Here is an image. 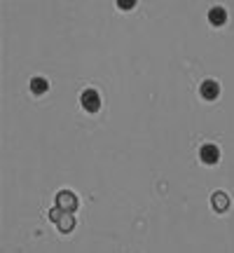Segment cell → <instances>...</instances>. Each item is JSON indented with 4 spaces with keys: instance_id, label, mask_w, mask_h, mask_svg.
Masks as SVG:
<instances>
[{
    "instance_id": "obj_1",
    "label": "cell",
    "mask_w": 234,
    "mask_h": 253,
    "mask_svg": "<svg viewBox=\"0 0 234 253\" xmlns=\"http://www.w3.org/2000/svg\"><path fill=\"white\" fill-rule=\"evenodd\" d=\"M80 106L87 113H99L101 108V94L96 89H84L80 94Z\"/></svg>"
},
{
    "instance_id": "obj_2",
    "label": "cell",
    "mask_w": 234,
    "mask_h": 253,
    "mask_svg": "<svg viewBox=\"0 0 234 253\" xmlns=\"http://www.w3.org/2000/svg\"><path fill=\"white\" fill-rule=\"evenodd\" d=\"M56 207L61 209V211H68V213H73L75 209L80 207V202H78V197L73 195L71 190H61V192L56 195Z\"/></svg>"
},
{
    "instance_id": "obj_3",
    "label": "cell",
    "mask_w": 234,
    "mask_h": 253,
    "mask_svg": "<svg viewBox=\"0 0 234 253\" xmlns=\"http://www.w3.org/2000/svg\"><path fill=\"white\" fill-rule=\"evenodd\" d=\"M199 157H201V162L206 167H213V164L220 162V148L216 143H204L201 150H199Z\"/></svg>"
},
{
    "instance_id": "obj_4",
    "label": "cell",
    "mask_w": 234,
    "mask_h": 253,
    "mask_svg": "<svg viewBox=\"0 0 234 253\" xmlns=\"http://www.w3.org/2000/svg\"><path fill=\"white\" fill-rule=\"evenodd\" d=\"M199 94H201L204 101H216L218 94H220V84L216 80H204L201 87H199Z\"/></svg>"
},
{
    "instance_id": "obj_5",
    "label": "cell",
    "mask_w": 234,
    "mask_h": 253,
    "mask_svg": "<svg viewBox=\"0 0 234 253\" xmlns=\"http://www.w3.org/2000/svg\"><path fill=\"white\" fill-rule=\"evenodd\" d=\"M208 21H211V26H225V21H227V9L225 7H220V5H216V7H211L208 9Z\"/></svg>"
},
{
    "instance_id": "obj_6",
    "label": "cell",
    "mask_w": 234,
    "mask_h": 253,
    "mask_svg": "<svg viewBox=\"0 0 234 253\" xmlns=\"http://www.w3.org/2000/svg\"><path fill=\"white\" fill-rule=\"evenodd\" d=\"M211 207L216 209L218 213H225L227 209H230V195H225V192H216V195L211 197Z\"/></svg>"
},
{
    "instance_id": "obj_7",
    "label": "cell",
    "mask_w": 234,
    "mask_h": 253,
    "mask_svg": "<svg viewBox=\"0 0 234 253\" xmlns=\"http://www.w3.org/2000/svg\"><path fill=\"white\" fill-rule=\"evenodd\" d=\"M47 89H49V82H47V78H42V75H36V78L31 80V91H33L36 96H42Z\"/></svg>"
},
{
    "instance_id": "obj_8",
    "label": "cell",
    "mask_w": 234,
    "mask_h": 253,
    "mask_svg": "<svg viewBox=\"0 0 234 253\" xmlns=\"http://www.w3.org/2000/svg\"><path fill=\"white\" fill-rule=\"evenodd\" d=\"M56 227H59V232H71L73 227H75V218H73V213L63 211V216L56 220Z\"/></svg>"
},
{
    "instance_id": "obj_9",
    "label": "cell",
    "mask_w": 234,
    "mask_h": 253,
    "mask_svg": "<svg viewBox=\"0 0 234 253\" xmlns=\"http://www.w3.org/2000/svg\"><path fill=\"white\" fill-rule=\"evenodd\" d=\"M117 7L119 9H131V7H136V2H119Z\"/></svg>"
}]
</instances>
